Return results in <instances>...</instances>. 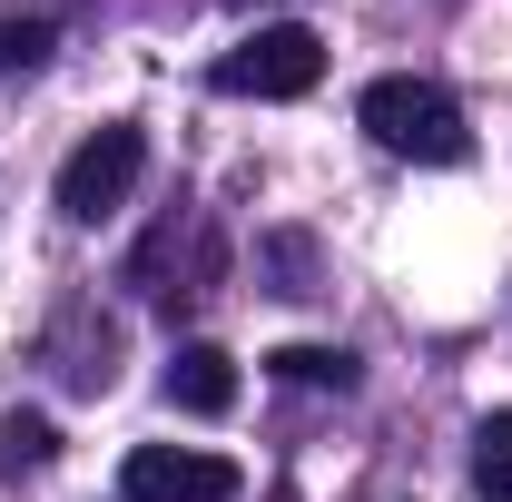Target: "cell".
<instances>
[{"label": "cell", "mask_w": 512, "mask_h": 502, "mask_svg": "<svg viewBox=\"0 0 512 502\" xmlns=\"http://www.w3.org/2000/svg\"><path fill=\"white\" fill-rule=\"evenodd\" d=\"M473 493L512 502V414H483L473 424Z\"/></svg>", "instance_id": "52a82bcc"}, {"label": "cell", "mask_w": 512, "mask_h": 502, "mask_svg": "<svg viewBox=\"0 0 512 502\" xmlns=\"http://www.w3.org/2000/svg\"><path fill=\"white\" fill-rule=\"evenodd\" d=\"M50 453H60V424H50V414H10V424H0V463H10V473H20V463H50Z\"/></svg>", "instance_id": "ba28073f"}, {"label": "cell", "mask_w": 512, "mask_h": 502, "mask_svg": "<svg viewBox=\"0 0 512 502\" xmlns=\"http://www.w3.org/2000/svg\"><path fill=\"white\" fill-rule=\"evenodd\" d=\"M316 79H325V40L306 20H266V30H247V40L217 60V89H227V99H306Z\"/></svg>", "instance_id": "3957f363"}, {"label": "cell", "mask_w": 512, "mask_h": 502, "mask_svg": "<svg viewBox=\"0 0 512 502\" xmlns=\"http://www.w3.org/2000/svg\"><path fill=\"white\" fill-rule=\"evenodd\" d=\"M50 50H60V30H50V20H0V69H40Z\"/></svg>", "instance_id": "9c48e42d"}, {"label": "cell", "mask_w": 512, "mask_h": 502, "mask_svg": "<svg viewBox=\"0 0 512 502\" xmlns=\"http://www.w3.org/2000/svg\"><path fill=\"white\" fill-rule=\"evenodd\" d=\"M128 502H237L247 493V473L227 463V453H188V443H138L119 473Z\"/></svg>", "instance_id": "277c9868"}, {"label": "cell", "mask_w": 512, "mask_h": 502, "mask_svg": "<svg viewBox=\"0 0 512 502\" xmlns=\"http://www.w3.org/2000/svg\"><path fill=\"white\" fill-rule=\"evenodd\" d=\"M168 404L178 414H227L237 404V355L227 345H178L168 355Z\"/></svg>", "instance_id": "5b68a950"}, {"label": "cell", "mask_w": 512, "mask_h": 502, "mask_svg": "<svg viewBox=\"0 0 512 502\" xmlns=\"http://www.w3.org/2000/svg\"><path fill=\"white\" fill-rule=\"evenodd\" d=\"M138 168H148V128H138V119L89 128V138H79V148L60 158V217H79V227L119 217V207H128V188H138Z\"/></svg>", "instance_id": "7a4b0ae2"}, {"label": "cell", "mask_w": 512, "mask_h": 502, "mask_svg": "<svg viewBox=\"0 0 512 502\" xmlns=\"http://www.w3.org/2000/svg\"><path fill=\"white\" fill-rule=\"evenodd\" d=\"M355 119H365L375 148L414 158V168H463V158H473V128H463V109H453L434 79H375V89L355 99Z\"/></svg>", "instance_id": "6da1fadb"}, {"label": "cell", "mask_w": 512, "mask_h": 502, "mask_svg": "<svg viewBox=\"0 0 512 502\" xmlns=\"http://www.w3.org/2000/svg\"><path fill=\"white\" fill-rule=\"evenodd\" d=\"M266 375H276V384H306V394H355V355H345V345H276Z\"/></svg>", "instance_id": "8992f818"}]
</instances>
